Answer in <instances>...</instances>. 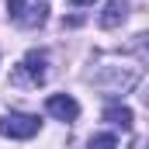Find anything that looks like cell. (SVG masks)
<instances>
[{"instance_id":"cell-1","label":"cell","mask_w":149,"mask_h":149,"mask_svg":"<svg viewBox=\"0 0 149 149\" xmlns=\"http://www.w3.org/2000/svg\"><path fill=\"white\" fill-rule=\"evenodd\" d=\"M38 132V118L35 114H3L0 118V135H7V139H31Z\"/></svg>"},{"instance_id":"cell-2","label":"cell","mask_w":149,"mask_h":149,"mask_svg":"<svg viewBox=\"0 0 149 149\" xmlns=\"http://www.w3.org/2000/svg\"><path fill=\"white\" fill-rule=\"evenodd\" d=\"M7 14H10V21L14 24H21V28H38L42 21H45V7L42 3H28V0H7Z\"/></svg>"},{"instance_id":"cell-3","label":"cell","mask_w":149,"mask_h":149,"mask_svg":"<svg viewBox=\"0 0 149 149\" xmlns=\"http://www.w3.org/2000/svg\"><path fill=\"white\" fill-rule=\"evenodd\" d=\"M45 66H49V56L38 52V49H31V52L24 56V63H21V76H28V83L38 87V83L49 80V70H45Z\"/></svg>"},{"instance_id":"cell-4","label":"cell","mask_w":149,"mask_h":149,"mask_svg":"<svg viewBox=\"0 0 149 149\" xmlns=\"http://www.w3.org/2000/svg\"><path fill=\"white\" fill-rule=\"evenodd\" d=\"M45 111L52 114V118H59V121H73L76 114H80V104H76L70 94H52L45 101Z\"/></svg>"},{"instance_id":"cell-5","label":"cell","mask_w":149,"mask_h":149,"mask_svg":"<svg viewBox=\"0 0 149 149\" xmlns=\"http://www.w3.org/2000/svg\"><path fill=\"white\" fill-rule=\"evenodd\" d=\"M128 17V0H108L104 14H101V28H118Z\"/></svg>"},{"instance_id":"cell-6","label":"cell","mask_w":149,"mask_h":149,"mask_svg":"<svg viewBox=\"0 0 149 149\" xmlns=\"http://www.w3.org/2000/svg\"><path fill=\"white\" fill-rule=\"evenodd\" d=\"M104 121L114 125V128H132V111L125 104H108L104 108Z\"/></svg>"},{"instance_id":"cell-7","label":"cell","mask_w":149,"mask_h":149,"mask_svg":"<svg viewBox=\"0 0 149 149\" xmlns=\"http://www.w3.org/2000/svg\"><path fill=\"white\" fill-rule=\"evenodd\" d=\"M87 149H118V139H114L111 132H104V135H94Z\"/></svg>"},{"instance_id":"cell-8","label":"cell","mask_w":149,"mask_h":149,"mask_svg":"<svg viewBox=\"0 0 149 149\" xmlns=\"http://www.w3.org/2000/svg\"><path fill=\"white\" fill-rule=\"evenodd\" d=\"M139 45H142V49L149 52V35H142V42H139Z\"/></svg>"},{"instance_id":"cell-9","label":"cell","mask_w":149,"mask_h":149,"mask_svg":"<svg viewBox=\"0 0 149 149\" xmlns=\"http://www.w3.org/2000/svg\"><path fill=\"white\" fill-rule=\"evenodd\" d=\"M73 3L76 7H87V3H94V0H73Z\"/></svg>"}]
</instances>
